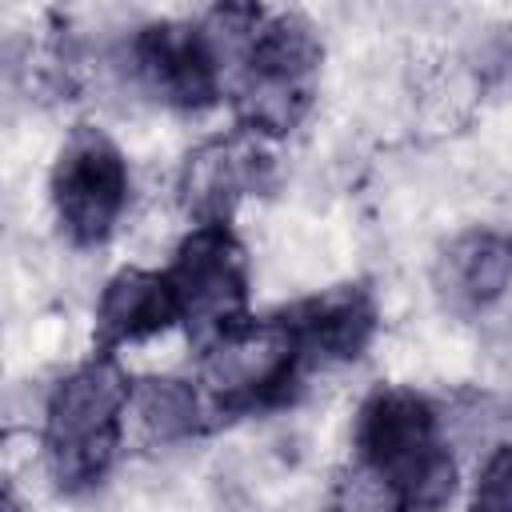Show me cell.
Returning a JSON list of instances; mask_svg holds the SVG:
<instances>
[{"label":"cell","mask_w":512,"mask_h":512,"mask_svg":"<svg viewBox=\"0 0 512 512\" xmlns=\"http://www.w3.org/2000/svg\"><path fill=\"white\" fill-rule=\"evenodd\" d=\"M128 372L116 356L96 352L76 364L44 404V460L64 492L92 488L116 460L124 416L132 408Z\"/></svg>","instance_id":"6da1fadb"},{"label":"cell","mask_w":512,"mask_h":512,"mask_svg":"<svg viewBox=\"0 0 512 512\" xmlns=\"http://www.w3.org/2000/svg\"><path fill=\"white\" fill-rule=\"evenodd\" d=\"M356 460L400 484L408 512H440L456 496V460L436 408L412 388H376L356 416Z\"/></svg>","instance_id":"7a4b0ae2"},{"label":"cell","mask_w":512,"mask_h":512,"mask_svg":"<svg viewBox=\"0 0 512 512\" xmlns=\"http://www.w3.org/2000/svg\"><path fill=\"white\" fill-rule=\"evenodd\" d=\"M304 360V344L284 312L244 316L200 348V396L216 416L276 408L292 396Z\"/></svg>","instance_id":"3957f363"},{"label":"cell","mask_w":512,"mask_h":512,"mask_svg":"<svg viewBox=\"0 0 512 512\" xmlns=\"http://www.w3.org/2000/svg\"><path fill=\"white\" fill-rule=\"evenodd\" d=\"M236 60L240 128L248 136L292 132L312 104V76L320 68L316 28L300 12H264Z\"/></svg>","instance_id":"277c9868"},{"label":"cell","mask_w":512,"mask_h":512,"mask_svg":"<svg viewBox=\"0 0 512 512\" xmlns=\"http://www.w3.org/2000/svg\"><path fill=\"white\" fill-rule=\"evenodd\" d=\"M48 192H52L56 224L72 244L80 248L104 244L128 208V192H132L128 160L100 128L80 124L64 140L52 164Z\"/></svg>","instance_id":"5b68a950"},{"label":"cell","mask_w":512,"mask_h":512,"mask_svg":"<svg viewBox=\"0 0 512 512\" xmlns=\"http://www.w3.org/2000/svg\"><path fill=\"white\" fill-rule=\"evenodd\" d=\"M168 284L200 348L248 316V256L228 224H192L168 264Z\"/></svg>","instance_id":"8992f818"},{"label":"cell","mask_w":512,"mask_h":512,"mask_svg":"<svg viewBox=\"0 0 512 512\" xmlns=\"http://www.w3.org/2000/svg\"><path fill=\"white\" fill-rule=\"evenodd\" d=\"M132 64L140 80L172 108L200 112L220 100L224 56L204 24L160 20L132 36Z\"/></svg>","instance_id":"52a82bcc"},{"label":"cell","mask_w":512,"mask_h":512,"mask_svg":"<svg viewBox=\"0 0 512 512\" xmlns=\"http://www.w3.org/2000/svg\"><path fill=\"white\" fill-rule=\"evenodd\" d=\"M268 156L260 152L256 136H216L200 144L180 172V200L196 224H228L232 208L264 188Z\"/></svg>","instance_id":"ba28073f"},{"label":"cell","mask_w":512,"mask_h":512,"mask_svg":"<svg viewBox=\"0 0 512 512\" xmlns=\"http://www.w3.org/2000/svg\"><path fill=\"white\" fill-rule=\"evenodd\" d=\"M180 324V300L168 272L120 268L96 300V352L116 356V348L148 340Z\"/></svg>","instance_id":"9c48e42d"},{"label":"cell","mask_w":512,"mask_h":512,"mask_svg":"<svg viewBox=\"0 0 512 512\" xmlns=\"http://www.w3.org/2000/svg\"><path fill=\"white\" fill-rule=\"evenodd\" d=\"M304 344V356L356 360L376 332V304L364 284H336L284 312Z\"/></svg>","instance_id":"30bf717a"},{"label":"cell","mask_w":512,"mask_h":512,"mask_svg":"<svg viewBox=\"0 0 512 512\" xmlns=\"http://www.w3.org/2000/svg\"><path fill=\"white\" fill-rule=\"evenodd\" d=\"M444 292L464 308H488L512 288V236L476 228L448 244L440 260Z\"/></svg>","instance_id":"8fae6325"},{"label":"cell","mask_w":512,"mask_h":512,"mask_svg":"<svg viewBox=\"0 0 512 512\" xmlns=\"http://www.w3.org/2000/svg\"><path fill=\"white\" fill-rule=\"evenodd\" d=\"M128 412L140 420V428H144L148 440L172 444V440H184V436H192V432L204 428L208 404H204V396L188 380L148 376V380H136L132 384V408Z\"/></svg>","instance_id":"7c38bea8"},{"label":"cell","mask_w":512,"mask_h":512,"mask_svg":"<svg viewBox=\"0 0 512 512\" xmlns=\"http://www.w3.org/2000/svg\"><path fill=\"white\" fill-rule=\"evenodd\" d=\"M328 512H408V500H404L396 480L352 460L332 488Z\"/></svg>","instance_id":"4fadbf2b"},{"label":"cell","mask_w":512,"mask_h":512,"mask_svg":"<svg viewBox=\"0 0 512 512\" xmlns=\"http://www.w3.org/2000/svg\"><path fill=\"white\" fill-rule=\"evenodd\" d=\"M468 512H512V444L488 452L484 468L476 472Z\"/></svg>","instance_id":"5bb4252c"},{"label":"cell","mask_w":512,"mask_h":512,"mask_svg":"<svg viewBox=\"0 0 512 512\" xmlns=\"http://www.w3.org/2000/svg\"><path fill=\"white\" fill-rule=\"evenodd\" d=\"M8 512H20V508H16V500H12V496H8Z\"/></svg>","instance_id":"9a60e30c"}]
</instances>
